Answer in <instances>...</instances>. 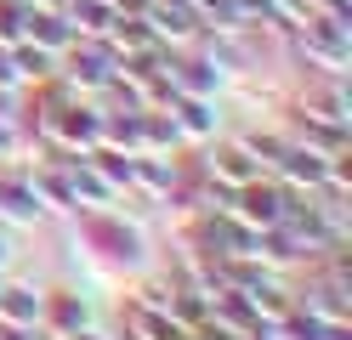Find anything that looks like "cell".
Masks as SVG:
<instances>
[{"label": "cell", "instance_id": "1", "mask_svg": "<svg viewBox=\"0 0 352 340\" xmlns=\"http://www.w3.org/2000/svg\"><path fill=\"white\" fill-rule=\"evenodd\" d=\"M69 68H63V80H69L74 91H102L108 80H114V52H108V40H74L69 45Z\"/></svg>", "mask_w": 352, "mask_h": 340}, {"label": "cell", "instance_id": "2", "mask_svg": "<svg viewBox=\"0 0 352 340\" xmlns=\"http://www.w3.org/2000/svg\"><path fill=\"white\" fill-rule=\"evenodd\" d=\"M85 238L102 244L97 256H108V261H137V256H142L137 227H125L120 216H108V210H91V216H85Z\"/></svg>", "mask_w": 352, "mask_h": 340}, {"label": "cell", "instance_id": "3", "mask_svg": "<svg viewBox=\"0 0 352 340\" xmlns=\"http://www.w3.org/2000/svg\"><path fill=\"white\" fill-rule=\"evenodd\" d=\"M261 176V165L239 148V142H228V148H216V153H205V181L210 188H222V193H239L245 181H256Z\"/></svg>", "mask_w": 352, "mask_h": 340}, {"label": "cell", "instance_id": "4", "mask_svg": "<svg viewBox=\"0 0 352 340\" xmlns=\"http://www.w3.org/2000/svg\"><path fill=\"white\" fill-rule=\"evenodd\" d=\"M40 216H46V204L34 199L29 176H6L0 170V227H34Z\"/></svg>", "mask_w": 352, "mask_h": 340}, {"label": "cell", "instance_id": "5", "mask_svg": "<svg viewBox=\"0 0 352 340\" xmlns=\"http://www.w3.org/2000/svg\"><path fill=\"white\" fill-rule=\"evenodd\" d=\"M170 91L176 97H216V85H222V63H210V57H182L176 63L170 57Z\"/></svg>", "mask_w": 352, "mask_h": 340}, {"label": "cell", "instance_id": "6", "mask_svg": "<svg viewBox=\"0 0 352 340\" xmlns=\"http://www.w3.org/2000/svg\"><path fill=\"white\" fill-rule=\"evenodd\" d=\"M170 120H176V136H182V142H205V136H216L222 113H216L210 97H170Z\"/></svg>", "mask_w": 352, "mask_h": 340}, {"label": "cell", "instance_id": "7", "mask_svg": "<svg viewBox=\"0 0 352 340\" xmlns=\"http://www.w3.org/2000/svg\"><path fill=\"white\" fill-rule=\"evenodd\" d=\"M40 312H46V295L34 284H0V324L6 329H40Z\"/></svg>", "mask_w": 352, "mask_h": 340}, {"label": "cell", "instance_id": "8", "mask_svg": "<svg viewBox=\"0 0 352 340\" xmlns=\"http://www.w3.org/2000/svg\"><path fill=\"white\" fill-rule=\"evenodd\" d=\"M23 40H34V45H46V52L63 57L74 45V29H69V17L52 12V6H23Z\"/></svg>", "mask_w": 352, "mask_h": 340}, {"label": "cell", "instance_id": "9", "mask_svg": "<svg viewBox=\"0 0 352 340\" xmlns=\"http://www.w3.org/2000/svg\"><path fill=\"white\" fill-rule=\"evenodd\" d=\"M290 142H301V148H313V153H324V159H336V153H346V125H336V120H318V113H296V136Z\"/></svg>", "mask_w": 352, "mask_h": 340}, {"label": "cell", "instance_id": "10", "mask_svg": "<svg viewBox=\"0 0 352 340\" xmlns=\"http://www.w3.org/2000/svg\"><path fill=\"white\" fill-rule=\"evenodd\" d=\"M6 57H12L17 85H46V80L57 74V52H46V45H34V40H17Z\"/></svg>", "mask_w": 352, "mask_h": 340}, {"label": "cell", "instance_id": "11", "mask_svg": "<svg viewBox=\"0 0 352 340\" xmlns=\"http://www.w3.org/2000/svg\"><path fill=\"white\" fill-rule=\"evenodd\" d=\"M63 17L74 40H102V29L114 23V0H63Z\"/></svg>", "mask_w": 352, "mask_h": 340}, {"label": "cell", "instance_id": "12", "mask_svg": "<svg viewBox=\"0 0 352 340\" xmlns=\"http://www.w3.org/2000/svg\"><path fill=\"white\" fill-rule=\"evenodd\" d=\"M91 324V306L80 301V295H46V312H40V329H52V335H74V329H85Z\"/></svg>", "mask_w": 352, "mask_h": 340}, {"label": "cell", "instance_id": "13", "mask_svg": "<svg viewBox=\"0 0 352 340\" xmlns=\"http://www.w3.org/2000/svg\"><path fill=\"white\" fill-rule=\"evenodd\" d=\"M284 142H290V136H261V131H245V136H239V148H245V153L256 159L261 170H273V165H278V153H284Z\"/></svg>", "mask_w": 352, "mask_h": 340}, {"label": "cell", "instance_id": "14", "mask_svg": "<svg viewBox=\"0 0 352 340\" xmlns=\"http://www.w3.org/2000/svg\"><path fill=\"white\" fill-rule=\"evenodd\" d=\"M23 40V0H0V52Z\"/></svg>", "mask_w": 352, "mask_h": 340}, {"label": "cell", "instance_id": "15", "mask_svg": "<svg viewBox=\"0 0 352 340\" xmlns=\"http://www.w3.org/2000/svg\"><path fill=\"white\" fill-rule=\"evenodd\" d=\"M6 261H12V238H6V227H0V272H6Z\"/></svg>", "mask_w": 352, "mask_h": 340}, {"label": "cell", "instance_id": "16", "mask_svg": "<svg viewBox=\"0 0 352 340\" xmlns=\"http://www.w3.org/2000/svg\"><path fill=\"white\" fill-rule=\"evenodd\" d=\"M57 340H102V335H91V329H74V335H57Z\"/></svg>", "mask_w": 352, "mask_h": 340}, {"label": "cell", "instance_id": "17", "mask_svg": "<svg viewBox=\"0 0 352 340\" xmlns=\"http://www.w3.org/2000/svg\"><path fill=\"white\" fill-rule=\"evenodd\" d=\"M23 6H52V12H63V0H23Z\"/></svg>", "mask_w": 352, "mask_h": 340}, {"label": "cell", "instance_id": "18", "mask_svg": "<svg viewBox=\"0 0 352 340\" xmlns=\"http://www.w3.org/2000/svg\"><path fill=\"white\" fill-rule=\"evenodd\" d=\"M0 284H6V278H0Z\"/></svg>", "mask_w": 352, "mask_h": 340}]
</instances>
